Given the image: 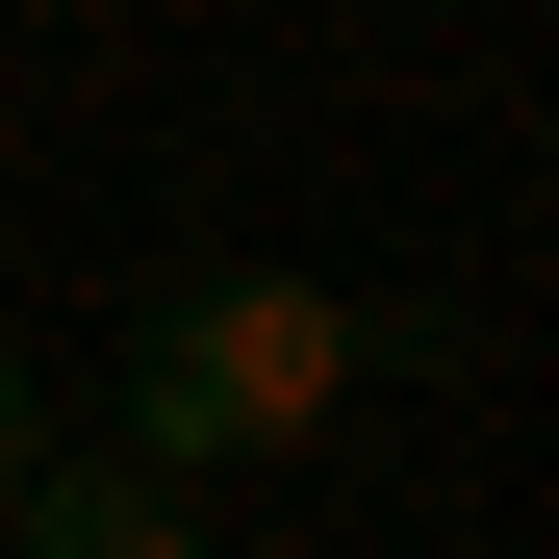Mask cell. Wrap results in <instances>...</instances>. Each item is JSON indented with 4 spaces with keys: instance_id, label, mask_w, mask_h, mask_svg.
Returning <instances> with one entry per match:
<instances>
[{
    "instance_id": "1",
    "label": "cell",
    "mask_w": 559,
    "mask_h": 559,
    "mask_svg": "<svg viewBox=\"0 0 559 559\" xmlns=\"http://www.w3.org/2000/svg\"><path fill=\"white\" fill-rule=\"evenodd\" d=\"M356 382H382V306H331V280H280V254H204V280L128 306V432H103V457L204 509L229 457H306Z\"/></svg>"
},
{
    "instance_id": "2",
    "label": "cell",
    "mask_w": 559,
    "mask_h": 559,
    "mask_svg": "<svg viewBox=\"0 0 559 559\" xmlns=\"http://www.w3.org/2000/svg\"><path fill=\"white\" fill-rule=\"evenodd\" d=\"M0 559H204V509H178V484H128V457L76 432V457H51L26 509H0Z\"/></svg>"
},
{
    "instance_id": "3",
    "label": "cell",
    "mask_w": 559,
    "mask_h": 559,
    "mask_svg": "<svg viewBox=\"0 0 559 559\" xmlns=\"http://www.w3.org/2000/svg\"><path fill=\"white\" fill-rule=\"evenodd\" d=\"M51 457H76V432H51V382H26V356H0V509H26Z\"/></svg>"
}]
</instances>
